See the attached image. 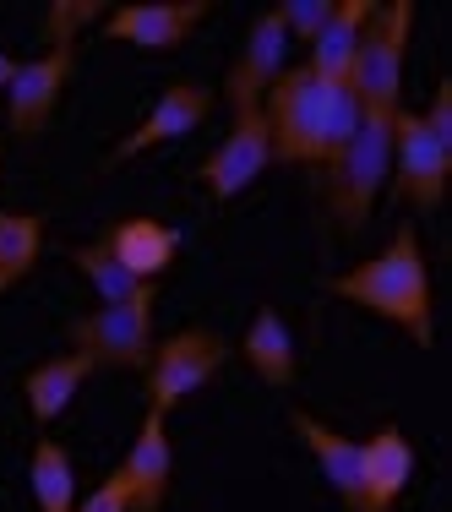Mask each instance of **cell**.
<instances>
[{
    "label": "cell",
    "instance_id": "obj_1",
    "mask_svg": "<svg viewBox=\"0 0 452 512\" xmlns=\"http://www.w3.org/2000/svg\"><path fill=\"white\" fill-rule=\"evenodd\" d=\"M262 115H267V137H273V158L327 169L349 148L365 104L354 99L349 88H333V82H322L316 71L295 66L267 88Z\"/></svg>",
    "mask_w": 452,
    "mask_h": 512
},
{
    "label": "cell",
    "instance_id": "obj_2",
    "mask_svg": "<svg viewBox=\"0 0 452 512\" xmlns=\"http://www.w3.org/2000/svg\"><path fill=\"white\" fill-rule=\"evenodd\" d=\"M327 295L398 322L420 349L436 344L431 338V273H425V251H420L414 224H398V235L387 240V251H376L371 262L327 278Z\"/></svg>",
    "mask_w": 452,
    "mask_h": 512
},
{
    "label": "cell",
    "instance_id": "obj_3",
    "mask_svg": "<svg viewBox=\"0 0 452 512\" xmlns=\"http://www.w3.org/2000/svg\"><path fill=\"white\" fill-rule=\"evenodd\" d=\"M387 175H393V115L365 109L354 137H349V148L327 164V207H333L338 229H349V235L365 229L371 202H376V191L387 186Z\"/></svg>",
    "mask_w": 452,
    "mask_h": 512
},
{
    "label": "cell",
    "instance_id": "obj_4",
    "mask_svg": "<svg viewBox=\"0 0 452 512\" xmlns=\"http://www.w3.org/2000/svg\"><path fill=\"white\" fill-rule=\"evenodd\" d=\"M409 28H414V6L409 0H393V6H376L371 22H365V33H360V50H354V66H349L344 88L365 109H376V115H398Z\"/></svg>",
    "mask_w": 452,
    "mask_h": 512
},
{
    "label": "cell",
    "instance_id": "obj_5",
    "mask_svg": "<svg viewBox=\"0 0 452 512\" xmlns=\"http://www.w3.org/2000/svg\"><path fill=\"white\" fill-rule=\"evenodd\" d=\"M153 306H158V289L148 284L142 295L120 300V306H99L93 316H77L66 327L71 349L99 365H115V371H148L153 360Z\"/></svg>",
    "mask_w": 452,
    "mask_h": 512
},
{
    "label": "cell",
    "instance_id": "obj_6",
    "mask_svg": "<svg viewBox=\"0 0 452 512\" xmlns=\"http://www.w3.org/2000/svg\"><path fill=\"white\" fill-rule=\"evenodd\" d=\"M229 365V344L213 333V327H186V333L153 344V360H148V409L169 414L180 398L202 393L218 371Z\"/></svg>",
    "mask_w": 452,
    "mask_h": 512
},
{
    "label": "cell",
    "instance_id": "obj_7",
    "mask_svg": "<svg viewBox=\"0 0 452 512\" xmlns=\"http://www.w3.org/2000/svg\"><path fill=\"white\" fill-rule=\"evenodd\" d=\"M447 169H452V158L436 148V137L425 131V120L398 104V115H393V180H398V197L425 207V213H436L442 197H447Z\"/></svg>",
    "mask_w": 452,
    "mask_h": 512
},
{
    "label": "cell",
    "instance_id": "obj_8",
    "mask_svg": "<svg viewBox=\"0 0 452 512\" xmlns=\"http://www.w3.org/2000/svg\"><path fill=\"white\" fill-rule=\"evenodd\" d=\"M267 164H273L267 115L262 109H246V115H235V131H229V137L197 164V180L213 191V202H229V197H240Z\"/></svg>",
    "mask_w": 452,
    "mask_h": 512
},
{
    "label": "cell",
    "instance_id": "obj_9",
    "mask_svg": "<svg viewBox=\"0 0 452 512\" xmlns=\"http://www.w3.org/2000/svg\"><path fill=\"white\" fill-rule=\"evenodd\" d=\"M207 115H213V88H202V82H175V88L158 93V104L126 131V137L115 142V148H109L104 169H120L126 158L148 153V148H158V142L191 137V131H197Z\"/></svg>",
    "mask_w": 452,
    "mask_h": 512
},
{
    "label": "cell",
    "instance_id": "obj_10",
    "mask_svg": "<svg viewBox=\"0 0 452 512\" xmlns=\"http://www.w3.org/2000/svg\"><path fill=\"white\" fill-rule=\"evenodd\" d=\"M284 55H289L284 22H278V11H262V17L251 22V33H246V50H240V60L229 66V77H224V99H229V109H235V115L262 109L267 88H273V82L289 71Z\"/></svg>",
    "mask_w": 452,
    "mask_h": 512
},
{
    "label": "cell",
    "instance_id": "obj_11",
    "mask_svg": "<svg viewBox=\"0 0 452 512\" xmlns=\"http://www.w3.org/2000/svg\"><path fill=\"white\" fill-rule=\"evenodd\" d=\"M207 0H153V6H120L104 17L109 44H137V50H175L191 39V28L207 17Z\"/></svg>",
    "mask_w": 452,
    "mask_h": 512
},
{
    "label": "cell",
    "instance_id": "obj_12",
    "mask_svg": "<svg viewBox=\"0 0 452 512\" xmlns=\"http://www.w3.org/2000/svg\"><path fill=\"white\" fill-rule=\"evenodd\" d=\"M71 66H77V50H50V55L22 60V66H17V77H11V88H6L11 131H17V137H39V131L50 126L60 93H66Z\"/></svg>",
    "mask_w": 452,
    "mask_h": 512
},
{
    "label": "cell",
    "instance_id": "obj_13",
    "mask_svg": "<svg viewBox=\"0 0 452 512\" xmlns=\"http://www.w3.org/2000/svg\"><path fill=\"white\" fill-rule=\"evenodd\" d=\"M120 474H126V491H131V512H158L169 496V480H175V453H169V431H164V414L148 409L131 453L120 458Z\"/></svg>",
    "mask_w": 452,
    "mask_h": 512
},
{
    "label": "cell",
    "instance_id": "obj_14",
    "mask_svg": "<svg viewBox=\"0 0 452 512\" xmlns=\"http://www.w3.org/2000/svg\"><path fill=\"white\" fill-rule=\"evenodd\" d=\"M289 425H295V436L305 447H311V458L322 463V480L338 491V502L349 512H365V480H360V442H349V436L327 431L316 414L305 409H289Z\"/></svg>",
    "mask_w": 452,
    "mask_h": 512
},
{
    "label": "cell",
    "instance_id": "obj_15",
    "mask_svg": "<svg viewBox=\"0 0 452 512\" xmlns=\"http://www.w3.org/2000/svg\"><path fill=\"white\" fill-rule=\"evenodd\" d=\"M414 474V447L398 425H382L371 442L360 447V480H365V512H393Z\"/></svg>",
    "mask_w": 452,
    "mask_h": 512
},
{
    "label": "cell",
    "instance_id": "obj_16",
    "mask_svg": "<svg viewBox=\"0 0 452 512\" xmlns=\"http://www.w3.org/2000/svg\"><path fill=\"white\" fill-rule=\"evenodd\" d=\"M104 251L115 256V262L126 267L131 278L153 284V278H158V273H164V267L180 256V235H175L169 224H158V218H126V224L109 229Z\"/></svg>",
    "mask_w": 452,
    "mask_h": 512
},
{
    "label": "cell",
    "instance_id": "obj_17",
    "mask_svg": "<svg viewBox=\"0 0 452 512\" xmlns=\"http://www.w3.org/2000/svg\"><path fill=\"white\" fill-rule=\"evenodd\" d=\"M371 0H338L333 17H327V28L311 39V66L322 82H333V88H344L349 82V66H354V50H360V33L365 22H371Z\"/></svg>",
    "mask_w": 452,
    "mask_h": 512
},
{
    "label": "cell",
    "instance_id": "obj_18",
    "mask_svg": "<svg viewBox=\"0 0 452 512\" xmlns=\"http://www.w3.org/2000/svg\"><path fill=\"white\" fill-rule=\"evenodd\" d=\"M93 376V360L88 355H55V360H44V365H33L28 376H22V393H28V409H33V420L39 425H55L60 420V409L71 404V398L82 393V382Z\"/></svg>",
    "mask_w": 452,
    "mask_h": 512
},
{
    "label": "cell",
    "instance_id": "obj_19",
    "mask_svg": "<svg viewBox=\"0 0 452 512\" xmlns=\"http://www.w3.org/2000/svg\"><path fill=\"white\" fill-rule=\"evenodd\" d=\"M240 355L267 387H289L295 382V338H289V322L273 306H262L251 316L246 338H240Z\"/></svg>",
    "mask_w": 452,
    "mask_h": 512
},
{
    "label": "cell",
    "instance_id": "obj_20",
    "mask_svg": "<svg viewBox=\"0 0 452 512\" xmlns=\"http://www.w3.org/2000/svg\"><path fill=\"white\" fill-rule=\"evenodd\" d=\"M28 480H33V502L39 512H71L77 507V469H71V453L55 442V436H39L28 463Z\"/></svg>",
    "mask_w": 452,
    "mask_h": 512
},
{
    "label": "cell",
    "instance_id": "obj_21",
    "mask_svg": "<svg viewBox=\"0 0 452 512\" xmlns=\"http://www.w3.org/2000/svg\"><path fill=\"white\" fill-rule=\"evenodd\" d=\"M44 218L39 213H0V295L39 267Z\"/></svg>",
    "mask_w": 452,
    "mask_h": 512
},
{
    "label": "cell",
    "instance_id": "obj_22",
    "mask_svg": "<svg viewBox=\"0 0 452 512\" xmlns=\"http://www.w3.org/2000/svg\"><path fill=\"white\" fill-rule=\"evenodd\" d=\"M66 256H71V267H77V273L93 284V295H99L104 306H120V300H131V295H142V289H148L142 278H131L104 246H66Z\"/></svg>",
    "mask_w": 452,
    "mask_h": 512
},
{
    "label": "cell",
    "instance_id": "obj_23",
    "mask_svg": "<svg viewBox=\"0 0 452 512\" xmlns=\"http://www.w3.org/2000/svg\"><path fill=\"white\" fill-rule=\"evenodd\" d=\"M104 6L99 0H55L50 11H44V39H50V50H71L77 44V28H88V22H99Z\"/></svg>",
    "mask_w": 452,
    "mask_h": 512
},
{
    "label": "cell",
    "instance_id": "obj_24",
    "mask_svg": "<svg viewBox=\"0 0 452 512\" xmlns=\"http://www.w3.org/2000/svg\"><path fill=\"white\" fill-rule=\"evenodd\" d=\"M333 6H338V0H284V6H273V11H278V22H284L289 39H305V44H311L316 33L327 28Z\"/></svg>",
    "mask_w": 452,
    "mask_h": 512
},
{
    "label": "cell",
    "instance_id": "obj_25",
    "mask_svg": "<svg viewBox=\"0 0 452 512\" xmlns=\"http://www.w3.org/2000/svg\"><path fill=\"white\" fill-rule=\"evenodd\" d=\"M71 512H131V491H126V474H109V480L99 485V491L88 496V502H77Z\"/></svg>",
    "mask_w": 452,
    "mask_h": 512
},
{
    "label": "cell",
    "instance_id": "obj_26",
    "mask_svg": "<svg viewBox=\"0 0 452 512\" xmlns=\"http://www.w3.org/2000/svg\"><path fill=\"white\" fill-rule=\"evenodd\" d=\"M17 66H22V60H11L6 50H0V88H11V77H17Z\"/></svg>",
    "mask_w": 452,
    "mask_h": 512
}]
</instances>
